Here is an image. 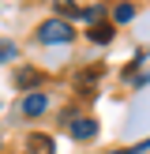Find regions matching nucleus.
Instances as JSON below:
<instances>
[{
	"instance_id": "nucleus-1",
	"label": "nucleus",
	"mask_w": 150,
	"mask_h": 154,
	"mask_svg": "<svg viewBox=\"0 0 150 154\" xmlns=\"http://www.w3.org/2000/svg\"><path fill=\"white\" fill-rule=\"evenodd\" d=\"M71 34H75V30L68 26V23H60V19L41 23V30H38V38H41L45 45H64V42H71Z\"/></svg>"
},
{
	"instance_id": "nucleus-2",
	"label": "nucleus",
	"mask_w": 150,
	"mask_h": 154,
	"mask_svg": "<svg viewBox=\"0 0 150 154\" xmlns=\"http://www.w3.org/2000/svg\"><path fill=\"white\" fill-rule=\"evenodd\" d=\"M49 109V98L45 94H26L22 98V113H26V117H38V113H45Z\"/></svg>"
},
{
	"instance_id": "nucleus-3",
	"label": "nucleus",
	"mask_w": 150,
	"mask_h": 154,
	"mask_svg": "<svg viewBox=\"0 0 150 154\" xmlns=\"http://www.w3.org/2000/svg\"><path fill=\"white\" fill-rule=\"evenodd\" d=\"M38 79H41V72H38V68H19V72H15V87H19V90H30Z\"/></svg>"
},
{
	"instance_id": "nucleus-4",
	"label": "nucleus",
	"mask_w": 150,
	"mask_h": 154,
	"mask_svg": "<svg viewBox=\"0 0 150 154\" xmlns=\"http://www.w3.org/2000/svg\"><path fill=\"white\" fill-rule=\"evenodd\" d=\"M71 135H75V139H94V135H98V124H94V120H75V124H71Z\"/></svg>"
},
{
	"instance_id": "nucleus-5",
	"label": "nucleus",
	"mask_w": 150,
	"mask_h": 154,
	"mask_svg": "<svg viewBox=\"0 0 150 154\" xmlns=\"http://www.w3.org/2000/svg\"><path fill=\"white\" fill-rule=\"evenodd\" d=\"M112 34H116V30H112L109 23H105V26H101V23L90 26V42H112Z\"/></svg>"
},
{
	"instance_id": "nucleus-6",
	"label": "nucleus",
	"mask_w": 150,
	"mask_h": 154,
	"mask_svg": "<svg viewBox=\"0 0 150 154\" xmlns=\"http://www.w3.org/2000/svg\"><path fill=\"white\" fill-rule=\"evenodd\" d=\"M30 150H38V154H52V139H49V135H34V139H30Z\"/></svg>"
},
{
	"instance_id": "nucleus-7",
	"label": "nucleus",
	"mask_w": 150,
	"mask_h": 154,
	"mask_svg": "<svg viewBox=\"0 0 150 154\" xmlns=\"http://www.w3.org/2000/svg\"><path fill=\"white\" fill-rule=\"evenodd\" d=\"M131 15H135V8H131V4H116V8H112V19H116V23H128Z\"/></svg>"
},
{
	"instance_id": "nucleus-8",
	"label": "nucleus",
	"mask_w": 150,
	"mask_h": 154,
	"mask_svg": "<svg viewBox=\"0 0 150 154\" xmlns=\"http://www.w3.org/2000/svg\"><path fill=\"white\" fill-rule=\"evenodd\" d=\"M56 11H60V23H64V19H71V15L79 19V8H75V4H60Z\"/></svg>"
},
{
	"instance_id": "nucleus-9",
	"label": "nucleus",
	"mask_w": 150,
	"mask_h": 154,
	"mask_svg": "<svg viewBox=\"0 0 150 154\" xmlns=\"http://www.w3.org/2000/svg\"><path fill=\"white\" fill-rule=\"evenodd\" d=\"M79 19H86V23H98V19H101V8H82V11H79Z\"/></svg>"
},
{
	"instance_id": "nucleus-10",
	"label": "nucleus",
	"mask_w": 150,
	"mask_h": 154,
	"mask_svg": "<svg viewBox=\"0 0 150 154\" xmlns=\"http://www.w3.org/2000/svg\"><path fill=\"white\" fill-rule=\"evenodd\" d=\"M15 57V45L11 42H0V60H11Z\"/></svg>"
},
{
	"instance_id": "nucleus-11",
	"label": "nucleus",
	"mask_w": 150,
	"mask_h": 154,
	"mask_svg": "<svg viewBox=\"0 0 150 154\" xmlns=\"http://www.w3.org/2000/svg\"><path fill=\"white\" fill-rule=\"evenodd\" d=\"M116 154H124V150H116Z\"/></svg>"
}]
</instances>
